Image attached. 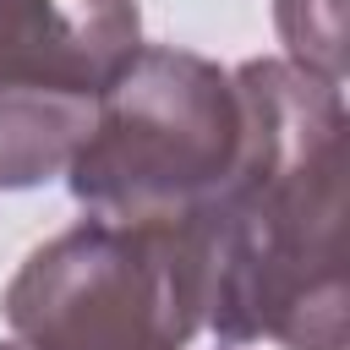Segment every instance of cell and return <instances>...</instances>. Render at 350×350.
<instances>
[{"label": "cell", "mask_w": 350, "mask_h": 350, "mask_svg": "<svg viewBox=\"0 0 350 350\" xmlns=\"http://www.w3.org/2000/svg\"><path fill=\"white\" fill-rule=\"evenodd\" d=\"M246 137L191 219L208 252V328L224 345L345 350V88L290 60L230 71Z\"/></svg>", "instance_id": "1"}, {"label": "cell", "mask_w": 350, "mask_h": 350, "mask_svg": "<svg viewBox=\"0 0 350 350\" xmlns=\"http://www.w3.org/2000/svg\"><path fill=\"white\" fill-rule=\"evenodd\" d=\"M27 350H186L208 328V252L191 219H82L5 284Z\"/></svg>", "instance_id": "2"}, {"label": "cell", "mask_w": 350, "mask_h": 350, "mask_svg": "<svg viewBox=\"0 0 350 350\" xmlns=\"http://www.w3.org/2000/svg\"><path fill=\"white\" fill-rule=\"evenodd\" d=\"M246 137L235 77L191 49L142 44L98 93L66 186L104 219H197Z\"/></svg>", "instance_id": "3"}, {"label": "cell", "mask_w": 350, "mask_h": 350, "mask_svg": "<svg viewBox=\"0 0 350 350\" xmlns=\"http://www.w3.org/2000/svg\"><path fill=\"white\" fill-rule=\"evenodd\" d=\"M137 49V0H0V191L66 175Z\"/></svg>", "instance_id": "4"}, {"label": "cell", "mask_w": 350, "mask_h": 350, "mask_svg": "<svg viewBox=\"0 0 350 350\" xmlns=\"http://www.w3.org/2000/svg\"><path fill=\"white\" fill-rule=\"evenodd\" d=\"M273 27L290 66L345 88V0H273Z\"/></svg>", "instance_id": "5"}, {"label": "cell", "mask_w": 350, "mask_h": 350, "mask_svg": "<svg viewBox=\"0 0 350 350\" xmlns=\"http://www.w3.org/2000/svg\"><path fill=\"white\" fill-rule=\"evenodd\" d=\"M0 350H27V345H22V339H5V345H0Z\"/></svg>", "instance_id": "6"}]
</instances>
